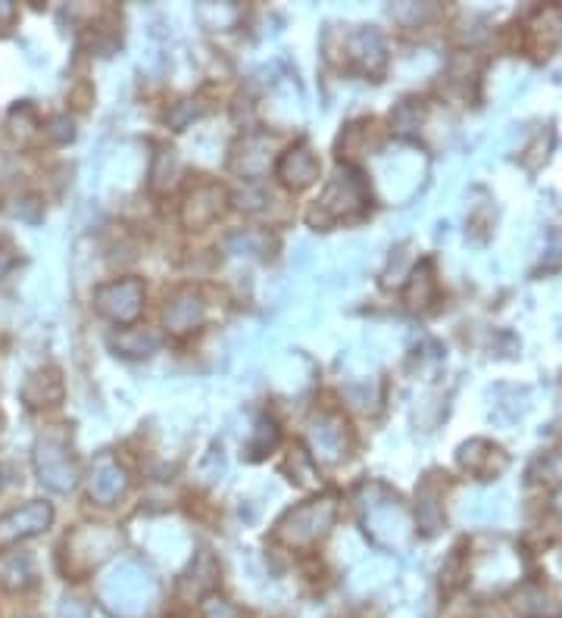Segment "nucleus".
I'll return each instance as SVG.
<instances>
[{"label": "nucleus", "mask_w": 562, "mask_h": 618, "mask_svg": "<svg viewBox=\"0 0 562 618\" xmlns=\"http://www.w3.org/2000/svg\"><path fill=\"white\" fill-rule=\"evenodd\" d=\"M32 559L25 557V553H7V557H0V584L7 587V591H25L28 584H32Z\"/></svg>", "instance_id": "nucleus-15"}, {"label": "nucleus", "mask_w": 562, "mask_h": 618, "mask_svg": "<svg viewBox=\"0 0 562 618\" xmlns=\"http://www.w3.org/2000/svg\"><path fill=\"white\" fill-rule=\"evenodd\" d=\"M119 547V531L106 525H84L79 531L66 537L62 543V559H66V575L79 577L91 569H98L104 559H110Z\"/></svg>", "instance_id": "nucleus-5"}, {"label": "nucleus", "mask_w": 562, "mask_h": 618, "mask_svg": "<svg viewBox=\"0 0 562 618\" xmlns=\"http://www.w3.org/2000/svg\"><path fill=\"white\" fill-rule=\"evenodd\" d=\"M13 268H16V250L10 248V244H0V282H3Z\"/></svg>", "instance_id": "nucleus-31"}, {"label": "nucleus", "mask_w": 562, "mask_h": 618, "mask_svg": "<svg viewBox=\"0 0 562 618\" xmlns=\"http://www.w3.org/2000/svg\"><path fill=\"white\" fill-rule=\"evenodd\" d=\"M416 500H418L416 515H418V525H422V531H425V535H435L437 528H440V518H444L440 506H437L440 494H437L435 481H425V484L418 488Z\"/></svg>", "instance_id": "nucleus-16"}, {"label": "nucleus", "mask_w": 562, "mask_h": 618, "mask_svg": "<svg viewBox=\"0 0 562 618\" xmlns=\"http://www.w3.org/2000/svg\"><path fill=\"white\" fill-rule=\"evenodd\" d=\"M16 16V10H13V3H0V22H10Z\"/></svg>", "instance_id": "nucleus-32"}, {"label": "nucleus", "mask_w": 562, "mask_h": 618, "mask_svg": "<svg viewBox=\"0 0 562 618\" xmlns=\"http://www.w3.org/2000/svg\"><path fill=\"white\" fill-rule=\"evenodd\" d=\"M200 609H204V618H248L238 606H231L229 599L216 597V594L200 599Z\"/></svg>", "instance_id": "nucleus-24"}, {"label": "nucleus", "mask_w": 562, "mask_h": 618, "mask_svg": "<svg viewBox=\"0 0 562 618\" xmlns=\"http://www.w3.org/2000/svg\"><path fill=\"white\" fill-rule=\"evenodd\" d=\"M263 204H269V194H266L260 185H248L244 191L234 194V206H238V209L256 213V209H263Z\"/></svg>", "instance_id": "nucleus-26"}, {"label": "nucleus", "mask_w": 562, "mask_h": 618, "mask_svg": "<svg viewBox=\"0 0 562 618\" xmlns=\"http://www.w3.org/2000/svg\"><path fill=\"white\" fill-rule=\"evenodd\" d=\"M197 116H200V106H194V101H182V103H175V110H169L167 119L172 128H179V131H182V128H185L191 119H197Z\"/></svg>", "instance_id": "nucleus-28"}, {"label": "nucleus", "mask_w": 562, "mask_h": 618, "mask_svg": "<svg viewBox=\"0 0 562 618\" xmlns=\"http://www.w3.org/2000/svg\"><path fill=\"white\" fill-rule=\"evenodd\" d=\"M366 206H369V185H366V179L359 172H354L351 165H344V169L334 172V179L325 185L322 197L312 206L310 222L319 228H329L334 222H341V219L363 216Z\"/></svg>", "instance_id": "nucleus-2"}, {"label": "nucleus", "mask_w": 562, "mask_h": 618, "mask_svg": "<svg viewBox=\"0 0 562 618\" xmlns=\"http://www.w3.org/2000/svg\"><path fill=\"white\" fill-rule=\"evenodd\" d=\"M128 491V472L119 466V459L113 454H101L91 466L88 474V496L101 506L116 503Z\"/></svg>", "instance_id": "nucleus-9"}, {"label": "nucleus", "mask_w": 562, "mask_h": 618, "mask_svg": "<svg viewBox=\"0 0 562 618\" xmlns=\"http://www.w3.org/2000/svg\"><path fill=\"white\" fill-rule=\"evenodd\" d=\"M207 316V304L200 300V294L194 288H179L167 300L163 309V322L172 334H191L194 329L204 325Z\"/></svg>", "instance_id": "nucleus-10"}, {"label": "nucleus", "mask_w": 562, "mask_h": 618, "mask_svg": "<svg viewBox=\"0 0 562 618\" xmlns=\"http://www.w3.org/2000/svg\"><path fill=\"white\" fill-rule=\"evenodd\" d=\"M160 594V584L150 569L135 559L119 562L101 584V599L116 618H145Z\"/></svg>", "instance_id": "nucleus-1"}, {"label": "nucleus", "mask_w": 562, "mask_h": 618, "mask_svg": "<svg viewBox=\"0 0 562 618\" xmlns=\"http://www.w3.org/2000/svg\"><path fill=\"white\" fill-rule=\"evenodd\" d=\"M94 307L101 316L128 325L141 316L145 309V285L138 278H116V282H106L101 288L94 290Z\"/></svg>", "instance_id": "nucleus-6"}, {"label": "nucleus", "mask_w": 562, "mask_h": 618, "mask_svg": "<svg viewBox=\"0 0 562 618\" xmlns=\"http://www.w3.org/2000/svg\"><path fill=\"white\" fill-rule=\"evenodd\" d=\"M54 522V506L44 503V500H32L20 510H10V513L0 515V550L7 547H16L28 537L42 535L47 531V525Z\"/></svg>", "instance_id": "nucleus-8"}, {"label": "nucleus", "mask_w": 562, "mask_h": 618, "mask_svg": "<svg viewBox=\"0 0 562 618\" xmlns=\"http://www.w3.org/2000/svg\"><path fill=\"white\" fill-rule=\"evenodd\" d=\"M226 248L231 253H266L269 234H263V231H234V234H229Z\"/></svg>", "instance_id": "nucleus-23"}, {"label": "nucleus", "mask_w": 562, "mask_h": 618, "mask_svg": "<svg viewBox=\"0 0 562 618\" xmlns=\"http://www.w3.org/2000/svg\"><path fill=\"white\" fill-rule=\"evenodd\" d=\"M275 175L294 191L312 185L319 179V160L307 145H297L282 153V160L275 163Z\"/></svg>", "instance_id": "nucleus-12"}, {"label": "nucleus", "mask_w": 562, "mask_h": 618, "mask_svg": "<svg viewBox=\"0 0 562 618\" xmlns=\"http://www.w3.org/2000/svg\"><path fill=\"white\" fill-rule=\"evenodd\" d=\"M435 300V275H432V263H422L406 288V304L410 309H425Z\"/></svg>", "instance_id": "nucleus-18"}, {"label": "nucleus", "mask_w": 562, "mask_h": 618, "mask_svg": "<svg viewBox=\"0 0 562 618\" xmlns=\"http://www.w3.org/2000/svg\"><path fill=\"white\" fill-rule=\"evenodd\" d=\"M222 201H226V191L219 185H197L191 194H187V204L182 209V219L185 226L200 228L213 222L222 209Z\"/></svg>", "instance_id": "nucleus-14"}, {"label": "nucleus", "mask_w": 562, "mask_h": 618, "mask_svg": "<svg viewBox=\"0 0 562 618\" xmlns=\"http://www.w3.org/2000/svg\"><path fill=\"white\" fill-rule=\"evenodd\" d=\"M47 138L50 141H57V145H66V141H72L76 138V123L66 116V113H60V116H54L50 123H47Z\"/></svg>", "instance_id": "nucleus-27"}, {"label": "nucleus", "mask_w": 562, "mask_h": 618, "mask_svg": "<svg viewBox=\"0 0 562 618\" xmlns=\"http://www.w3.org/2000/svg\"><path fill=\"white\" fill-rule=\"evenodd\" d=\"M494 456H500L497 447L484 444V454H479V440H472V444H466V447L459 450V462H462L469 472L491 474V469H494ZM494 472H497V469H494Z\"/></svg>", "instance_id": "nucleus-20"}, {"label": "nucleus", "mask_w": 562, "mask_h": 618, "mask_svg": "<svg viewBox=\"0 0 562 618\" xmlns=\"http://www.w3.org/2000/svg\"><path fill=\"white\" fill-rule=\"evenodd\" d=\"M275 447H278V425H275L272 419H260L248 440L250 459H260V456H266L269 450H275Z\"/></svg>", "instance_id": "nucleus-21"}, {"label": "nucleus", "mask_w": 562, "mask_h": 618, "mask_svg": "<svg viewBox=\"0 0 562 618\" xmlns=\"http://www.w3.org/2000/svg\"><path fill=\"white\" fill-rule=\"evenodd\" d=\"M347 62L363 76H378L385 69V42L375 28H356L347 35Z\"/></svg>", "instance_id": "nucleus-11"}, {"label": "nucleus", "mask_w": 562, "mask_h": 618, "mask_svg": "<svg viewBox=\"0 0 562 618\" xmlns=\"http://www.w3.org/2000/svg\"><path fill=\"white\" fill-rule=\"evenodd\" d=\"M38 116H35V110L28 106V103H20V106H13V113H10V135L13 138H20V141H28V138H35L38 135Z\"/></svg>", "instance_id": "nucleus-22"}, {"label": "nucleus", "mask_w": 562, "mask_h": 618, "mask_svg": "<svg viewBox=\"0 0 562 618\" xmlns=\"http://www.w3.org/2000/svg\"><path fill=\"white\" fill-rule=\"evenodd\" d=\"M62 393H66V388H62L60 371L38 369L25 378L20 397L28 410H44V407H57L62 400Z\"/></svg>", "instance_id": "nucleus-13"}, {"label": "nucleus", "mask_w": 562, "mask_h": 618, "mask_svg": "<svg viewBox=\"0 0 562 618\" xmlns=\"http://www.w3.org/2000/svg\"><path fill=\"white\" fill-rule=\"evenodd\" d=\"M175 172H179L175 150H172V147H160V153L153 157V165H150V187H153V191L172 187L175 185Z\"/></svg>", "instance_id": "nucleus-19"}, {"label": "nucleus", "mask_w": 562, "mask_h": 618, "mask_svg": "<svg viewBox=\"0 0 562 618\" xmlns=\"http://www.w3.org/2000/svg\"><path fill=\"white\" fill-rule=\"evenodd\" d=\"M307 440H310L312 456L319 462H341L344 456L351 454V428L347 422L337 415V412H319L310 419V428H307Z\"/></svg>", "instance_id": "nucleus-7"}, {"label": "nucleus", "mask_w": 562, "mask_h": 618, "mask_svg": "<svg viewBox=\"0 0 562 618\" xmlns=\"http://www.w3.org/2000/svg\"><path fill=\"white\" fill-rule=\"evenodd\" d=\"M116 351L125 353V356H150V353L160 347V334L145 329H125L123 334L113 337Z\"/></svg>", "instance_id": "nucleus-17"}, {"label": "nucleus", "mask_w": 562, "mask_h": 618, "mask_svg": "<svg viewBox=\"0 0 562 618\" xmlns=\"http://www.w3.org/2000/svg\"><path fill=\"white\" fill-rule=\"evenodd\" d=\"M334 513H337L334 496H322V500H310L303 506H294L278 518L275 540H282L285 547H312L319 537L329 535Z\"/></svg>", "instance_id": "nucleus-4"}, {"label": "nucleus", "mask_w": 562, "mask_h": 618, "mask_svg": "<svg viewBox=\"0 0 562 618\" xmlns=\"http://www.w3.org/2000/svg\"><path fill=\"white\" fill-rule=\"evenodd\" d=\"M288 472L297 478L300 488H316V469H312V459L307 454H294L291 459H288Z\"/></svg>", "instance_id": "nucleus-25"}, {"label": "nucleus", "mask_w": 562, "mask_h": 618, "mask_svg": "<svg viewBox=\"0 0 562 618\" xmlns=\"http://www.w3.org/2000/svg\"><path fill=\"white\" fill-rule=\"evenodd\" d=\"M60 618H91V613H88L82 599H62Z\"/></svg>", "instance_id": "nucleus-30"}, {"label": "nucleus", "mask_w": 562, "mask_h": 618, "mask_svg": "<svg viewBox=\"0 0 562 618\" xmlns=\"http://www.w3.org/2000/svg\"><path fill=\"white\" fill-rule=\"evenodd\" d=\"M32 462H35L38 481L54 494H69L79 484V462L72 456L66 428H47L38 434Z\"/></svg>", "instance_id": "nucleus-3"}, {"label": "nucleus", "mask_w": 562, "mask_h": 618, "mask_svg": "<svg viewBox=\"0 0 562 618\" xmlns=\"http://www.w3.org/2000/svg\"><path fill=\"white\" fill-rule=\"evenodd\" d=\"M16 204H20V206H13V213H16V216L28 219V222H38V219H42V216H38V213H42V204H38L35 197H22V201H16Z\"/></svg>", "instance_id": "nucleus-29"}]
</instances>
